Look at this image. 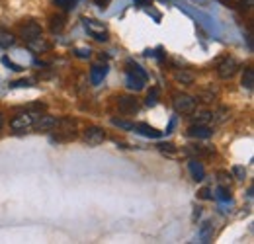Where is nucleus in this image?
<instances>
[{"instance_id":"f257e3e1","label":"nucleus","mask_w":254,"mask_h":244,"mask_svg":"<svg viewBox=\"0 0 254 244\" xmlns=\"http://www.w3.org/2000/svg\"><path fill=\"white\" fill-rule=\"evenodd\" d=\"M172 108L176 114H182V116H191L197 108V100L190 96V94H182V92H176L172 96Z\"/></svg>"},{"instance_id":"f03ea898","label":"nucleus","mask_w":254,"mask_h":244,"mask_svg":"<svg viewBox=\"0 0 254 244\" xmlns=\"http://www.w3.org/2000/svg\"><path fill=\"white\" fill-rule=\"evenodd\" d=\"M37 116H39V114H33V112H22V114H18V116L12 118L10 127H12L14 131H18V133H24V131L32 129L35 120H37Z\"/></svg>"},{"instance_id":"7ed1b4c3","label":"nucleus","mask_w":254,"mask_h":244,"mask_svg":"<svg viewBox=\"0 0 254 244\" xmlns=\"http://www.w3.org/2000/svg\"><path fill=\"white\" fill-rule=\"evenodd\" d=\"M237 70H239V61L233 59V57H225V59L217 64V74H219V78H223V80L233 78V76L237 74Z\"/></svg>"},{"instance_id":"20e7f679","label":"nucleus","mask_w":254,"mask_h":244,"mask_svg":"<svg viewBox=\"0 0 254 244\" xmlns=\"http://www.w3.org/2000/svg\"><path fill=\"white\" fill-rule=\"evenodd\" d=\"M84 28H86V31L94 39H98V41H108V30H106L104 24H100L96 20H84Z\"/></svg>"},{"instance_id":"39448f33","label":"nucleus","mask_w":254,"mask_h":244,"mask_svg":"<svg viewBox=\"0 0 254 244\" xmlns=\"http://www.w3.org/2000/svg\"><path fill=\"white\" fill-rule=\"evenodd\" d=\"M41 26L37 22H26L24 26H20V37L28 43V41H33L37 37H41Z\"/></svg>"},{"instance_id":"423d86ee","label":"nucleus","mask_w":254,"mask_h":244,"mask_svg":"<svg viewBox=\"0 0 254 244\" xmlns=\"http://www.w3.org/2000/svg\"><path fill=\"white\" fill-rule=\"evenodd\" d=\"M118 108H120L122 114L133 116V114H137V110H139V102H137L133 96H120V98H118Z\"/></svg>"},{"instance_id":"0eeeda50","label":"nucleus","mask_w":254,"mask_h":244,"mask_svg":"<svg viewBox=\"0 0 254 244\" xmlns=\"http://www.w3.org/2000/svg\"><path fill=\"white\" fill-rule=\"evenodd\" d=\"M82 139L88 143V145H100V143H104V139H106V133H104V129H100V127H86L84 129V135H82Z\"/></svg>"},{"instance_id":"6e6552de","label":"nucleus","mask_w":254,"mask_h":244,"mask_svg":"<svg viewBox=\"0 0 254 244\" xmlns=\"http://www.w3.org/2000/svg\"><path fill=\"white\" fill-rule=\"evenodd\" d=\"M188 135L195 137V139H209L213 135V129L207 123H193L190 129H188Z\"/></svg>"},{"instance_id":"1a4fd4ad","label":"nucleus","mask_w":254,"mask_h":244,"mask_svg":"<svg viewBox=\"0 0 254 244\" xmlns=\"http://www.w3.org/2000/svg\"><path fill=\"white\" fill-rule=\"evenodd\" d=\"M57 118H53V116H47V114H39L37 116V120H35V123H33V127L37 129V131H51V129H55L57 127Z\"/></svg>"},{"instance_id":"9d476101","label":"nucleus","mask_w":254,"mask_h":244,"mask_svg":"<svg viewBox=\"0 0 254 244\" xmlns=\"http://www.w3.org/2000/svg\"><path fill=\"white\" fill-rule=\"evenodd\" d=\"M106 74H108V66H106V64H94V66L90 68V84L98 86V84L106 78Z\"/></svg>"},{"instance_id":"9b49d317","label":"nucleus","mask_w":254,"mask_h":244,"mask_svg":"<svg viewBox=\"0 0 254 244\" xmlns=\"http://www.w3.org/2000/svg\"><path fill=\"white\" fill-rule=\"evenodd\" d=\"M188 168H190L191 176H193L195 182H201L205 178V168H203V164L197 158H191L190 162H188Z\"/></svg>"},{"instance_id":"f8f14e48","label":"nucleus","mask_w":254,"mask_h":244,"mask_svg":"<svg viewBox=\"0 0 254 244\" xmlns=\"http://www.w3.org/2000/svg\"><path fill=\"white\" fill-rule=\"evenodd\" d=\"M145 84H147V80H143V78H139V76H135V74H131V72H127L126 76V86L129 90L133 92H139L145 88Z\"/></svg>"},{"instance_id":"ddd939ff","label":"nucleus","mask_w":254,"mask_h":244,"mask_svg":"<svg viewBox=\"0 0 254 244\" xmlns=\"http://www.w3.org/2000/svg\"><path fill=\"white\" fill-rule=\"evenodd\" d=\"M197 237H199L201 243H209V241L213 239V223H211V221L201 223V227H199V231H197Z\"/></svg>"},{"instance_id":"4468645a","label":"nucleus","mask_w":254,"mask_h":244,"mask_svg":"<svg viewBox=\"0 0 254 244\" xmlns=\"http://www.w3.org/2000/svg\"><path fill=\"white\" fill-rule=\"evenodd\" d=\"M133 131H137V133H141V135H145V137H149V139L160 137V131H157L155 127H151V125H147V123H137V125L133 127Z\"/></svg>"},{"instance_id":"2eb2a0df","label":"nucleus","mask_w":254,"mask_h":244,"mask_svg":"<svg viewBox=\"0 0 254 244\" xmlns=\"http://www.w3.org/2000/svg\"><path fill=\"white\" fill-rule=\"evenodd\" d=\"M28 47H30L32 51L43 53V51H47V49H49V43H47L43 37H37V39H33V41H28Z\"/></svg>"},{"instance_id":"dca6fc26","label":"nucleus","mask_w":254,"mask_h":244,"mask_svg":"<svg viewBox=\"0 0 254 244\" xmlns=\"http://www.w3.org/2000/svg\"><path fill=\"white\" fill-rule=\"evenodd\" d=\"M174 78H176V82H180V84H184V86H191V84H193V74L188 72V70H178V72L174 74Z\"/></svg>"},{"instance_id":"f3484780","label":"nucleus","mask_w":254,"mask_h":244,"mask_svg":"<svg viewBox=\"0 0 254 244\" xmlns=\"http://www.w3.org/2000/svg\"><path fill=\"white\" fill-rule=\"evenodd\" d=\"M16 43V37L10 33L8 30H0V47H12Z\"/></svg>"},{"instance_id":"a211bd4d","label":"nucleus","mask_w":254,"mask_h":244,"mask_svg":"<svg viewBox=\"0 0 254 244\" xmlns=\"http://www.w3.org/2000/svg\"><path fill=\"white\" fill-rule=\"evenodd\" d=\"M243 86L247 88V90H253L254 88V70L249 66V68H245V74H243Z\"/></svg>"},{"instance_id":"6ab92c4d","label":"nucleus","mask_w":254,"mask_h":244,"mask_svg":"<svg viewBox=\"0 0 254 244\" xmlns=\"http://www.w3.org/2000/svg\"><path fill=\"white\" fill-rule=\"evenodd\" d=\"M229 116H231V112H229V108H219L217 112H213L211 114V120L215 123H223L229 120Z\"/></svg>"},{"instance_id":"aec40b11","label":"nucleus","mask_w":254,"mask_h":244,"mask_svg":"<svg viewBox=\"0 0 254 244\" xmlns=\"http://www.w3.org/2000/svg\"><path fill=\"white\" fill-rule=\"evenodd\" d=\"M127 72H131V74H135V76H139V78H143V80H149L147 72H145L139 64H135V62H127Z\"/></svg>"},{"instance_id":"412c9836","label":"nucleus","mask_w":254,"mask_h":244,"mask_svg":"<svg viewBox=\"0 0 254 244\" xmlns=\"http://www.w3.org/2000/svg\"><path fill=\"white\" fill-rule=\"evenodd\" d=\"M215 197L221 199V201H231V189L225 187V185H219V187L215 189Z\"/></svg>"},{"instance_id":"4be33fe9","label":"nucleus","mask_w":254,"mask_h":244,"mask_svg":"<svg viewBox=\"0 0 254 244\" xmlns=\"http://www.w3.org/2000/svg\"><path fill=\"white\" fill-rule=\"evenodd\" d=\"M233 176H235L239 182H243V180L247 178V170H245V166H241V164H235V166H233Z\"/></svg>"},{"instance_id":"5701e85b","label":"nucleus","mask_w":254,"mask_h":244,"mask_svg":"<svg viewBox=\"0 0 254 244\" xmlns=\"http://www.w3.org/2000/svg\"><path fill=\"white\" fill-rule=\"evenodd\" d=\"M63 26H64V18H63V16H53V18H51V30L55 31V33L63 30Z\"/></svg>"},{"instance_id":"b1692460","label":"nucleus","mask_w":254,"mask_h":244,"mask_svg":"<svg viewBox=\"0 0 254 244\" xmlns=\"http://www.w3.org/2000/svg\"><path fill=\"white\" fill-rule=\"evenodd\" d=\"M112 123H114L116 127H120V129H124V131H133V127H135V123L126 122V120H112Z\"/></svg>"},{"instance_id":"393cba45","label":"nucleus","mask_w":254,"mask_h":244,"mask_svg":"<svg viewBox=\"0 0 254 244\" xmlns=\"http://www.w3.org/2000/svg\"><path fill=\"white\" fill-rule=\"evenodd\" d=\"M157 98H159V90H157V88H153V90L149 92V96H147V102H145V104H147L149 108H153V106H157Z\"/></svg>"},{"instance_id":"a878e982","label":"nucleus","mask_w":254,"mask_h":244,"mask_svg":"<svg viewBox=\"0 0 254 244\" xmlns=\"http://www.w3.org/2000/svg\"><path fill=\"white\" fill-rule=\"evenodd\" d=\"M76 2H78V0H55V6H61L64 10H68V8H74Z\"/></svg>"},{"instance_id":"bb28decb","label":"nucleus","mask_w":254,"mask_h":244,"mask_svg":"<svg viewBox=\"0 0 254 244\" xmlns=\"http://www.w3.org/2000/svg\"><path fill=\"white\" fill-rule=\"evenodd\" d=\"M74 53H76V57H80V59H88V57L92 55V51H90L88 47H78V49H74Z\"/></svg>"},{"instance_id":"cd10ccee","label":"nucleus","mask_w":254,"mask_h":244,"mask_svg":"<svg viewBox=\"0 0 254 244\" xmlns=\"http://www.w3.org/2000/svg\"><path fill=\"white\" fill-rule=\"evenodd\" d=\"M211 120V112H199L195 116V123H207Z\"/></svg>"},{"instance_id":"c85d7f7f","label":"nucleus","mask_w":254,"mask_h":244,"mask_svg":"<svg viewBox=\"0 0 254 244\" xmlns=\"http://www.w3.org/2000/svg\"><path fill=\"white\" fill-rule=\"evenodd\" d=\"M199 197H201V199H211V197H213V195H211V189H209V187L199 189Z\"/></svg>"},{"instance_id":"c756f323","label":"nucleus","mask_w":254,"mask_h":244,"mask_svg":"<svg viewBox=\"0 0 254 244\" xmlns=\"http://www.w3.org/2000/svg\"><path fill=\"white\" fill-rule=\"evenodd\" d=\"M2 62H4V64H8V66H10L12 70H22V66H18V64H14V62L10 61L8 57H4V59H2Z\"/></svg>"},{"instance_id":"7c9ffc66","label":"nucleus","mask_w":254,"mask_h":244,"mask_svg":"<svg viewBox=\"0 0 254 244\" xmlns=\"http://www.w3.org/2000/svg\"><path fill=\"white\" fill-rule=\"evenodd\" d=\"M159 149L160 151H170V153H174V145H170V143H160Z\"/></svg>"},{"instance_id":"2f4dec72","label":"nucleus","mask_w":254,"mask_h":244,"mask_svg":"<svg viewBox=\"0 0 254 244\" xmlns=\"http://www.w3.org/2000/svg\"><path fill=\"white\" fill-rule=\"evenodd\" d=\"M12 86H30V82L28 80H20V82H14Z\"/></svg>"},{"instance_id":"473e14b6","label":"nucleus","mask_w":254,"mask_h":244,"mask_svg":"<svg viewBox=\"0 0 254 244\" xmlns=\"http://www.w3.org/2000/svg\"><path fill=\"white\" fill-rule=\"evenodd\" d=\"M137 4H141V6H147V4H151V0H135Z\"/></svg>"},{"instance_id":"72a5a7b5","label":"nucleus","mask_w":254,"mask_h":244,"mask_svg":"<svg viewBox=\"0 0 254 244\" xmlns=\"http://www.w3.org/2000/svg\"><path fill=\"white\" fill-rule=\"evenodd\" d=\"M96 2H98V4H100V8H106V6H104V4H108V0H96Z\"/></svg>"},{"instance_id":"f704fd0d","label":"nucleus","mask_w":254,"mask_h":244,"mask_svg":"<svg viewBox=\"0 0 254 244\" xmlns=\"http://www.w3.org/2000/svg\"><path fill=\"white\" fill-rule=\"evenodd\" d=\"M2 125H4V118H2V114H0V129H2Z\"/></svg>"},{"instance_id":"c9c22d12","label":"nucleus","mask_w":254,"mask_h":244,"mask_svg":"<svg viewBox=\"0 0 254 244\" xmlns=\"http://www.w3.org/2000/svg\"><path fill=\"white\" fill-rule=\"evenodd\" d=\"M225 2H229V0H225Z\"/></svg>"}]
</instances>
